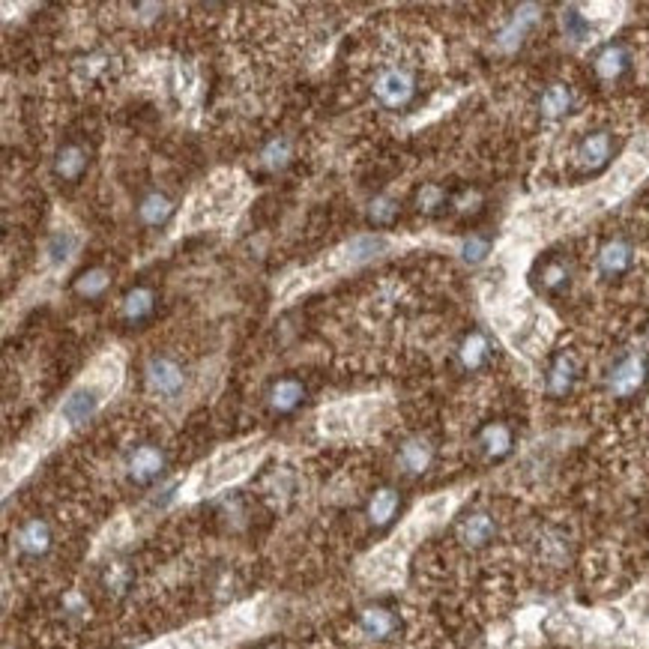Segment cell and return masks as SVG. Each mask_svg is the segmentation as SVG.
Wrapping results in <instances>:
<instances>
[{
  "label": "cell",
  "instance_id": "3957f363",
  "mask_svg": "<svg viewBox=\"0 0 649 649\" xmlns=\"http://www.w3.org/2000/svg\"><path fill=\"white\" fill-rule=\"evenodd\" d=\"M646 380V359L640 353H625L614 362L611 375H607V386L616 398H629L635 395Z\"/></svg>",
  "mask_w": 649,
  "mask_h": 649
},
{
  "label": "cell",
  "instance_id": "2e32d148",
  "mask_svg": "<svg viewBox=\"0 0 649 649\" xmlns=\"http://www.w3.org/2000/svg\"><path fill=\"white\" fill-rule=\"evenodd\" d=\"M434 464V446L425 437H410L398 449V467L407 476H422Z\"/></svg>",
  "mask_w": 649,
  "mask_h": 649
},
{
  "label": "cell",
  "instance_id": "44dd1931",
  "mask_svg": "<svg viewBox=\"0 0 649 649\" xmlns=\"http://www.w3.org/2000/svg\"><path fill=\"white\" fill-rule=\"evenodd\" d=\"M398 503H401V497H398V491H392V488H380L375 497H371V503H368V518H371V524L375 527H386L390 521L395 518V512H398Z\"/></svg>",
  "mask_w": 649,
  "mask_h": 649
},
{
  "label": "cell",
  "instance_id": "d6986e66",
  "mask_svg": "<svg viewBox=\"0 0 649 649\" xmlns=\"http://www.w3.org/2000/svg\"><path fill=\"white\" fill-rule=\"evenodd\" d=\"M572 105H575V93L568 84H551L539 99V108L548 120H560V117H566L568 111H572Z\"/></svg>",
  "mask_w": 649,
  "mask_h": 649
},
{
  "label": "cell",
  "instance_id": "603a6c76",
  "mask_svg": "<svg viewBox=\"0 0 649 649\" xmlns=\"http://www.w3.org/2000/svg\"><path fill=\"white\" fill-rule=\"evenodd\" d=\"M84 168H87V156L81 147L69 144L58 153V174L63 180H78L84 174Z\"/></svg>",
  "mask_w": 649,
  "mask_h": 649
},
{
  "label": "cell",
  "instance_id": "d4e9b609",
  "mask_svg": "<svg viewBox=\"0 0 649 649\" xmlns=\"http://www.w3.org/2000/svg\"><path fill=\"white\" fill-rule=\"evenodd\" d=\"M150 312H153V294H150L147 288L132 290V294L123 299V318L126 321H144Z\"/></svg>",
  "mask_w": 649,
  "mask_h": 649
},
{
  "label": "cell",
  "instance_id": "5b68a950",
  "mask_svg": "<svg viewBox=\"0 0 649 649\" xmlns=\"http://www.w3.org/2000/svg\"><path fill=\"white\" fill-rule=\"evenodd\" d=\"M258 458V449H243V452H231V455H221L219 461H212V467L204 473L201 488L197 491H216L228 482L240 479L245 470L251 467V461Z\"/></svg>",
  "mask_w": 649,
  "mask_h": 649
},
{
  "label": "cell",
  "instance_id": "7a4b0ae2",
  "mask_svg": "<svg viewBox=\"0 0 649 649\" xmlns=\"http://www.w3.org/2000/svg\"><path fill=\"white\" fill-rule=\"evenodd\" d=\"M375 97L386 108H405L416 97V75L407 66H386L375 78Z\"/></svg>",
  "mask_w": 649,
  "mask_h": 649
},
{
  "label": "cell",
  "instance_id": "52a82bcc",
  "mask_svg": "<svg viewBox=\"0 0 649 649\" xmlns=\"http://www.w3.org/2000/svg\"><path fill=\"white\" fill-rule=\"evenodd\" d=\"M147 383L162 398H174V395H180V390H183L186 377L180 362H174L171 356H153L147 362Z\"/></svg>",
  "mask_w": 649,
  "mask_h": 649
},
{
  "label": "cell",
  "instance_id": "484cf974",
  "mask_svg": "<svg viewBox=\"0 0 649 649\" xmlns=\"http://www.w3.org/2000/svg\"><path fill=\"white\" fill-rule=\"evenodd\" d=\"M539 282L548 294H560V290L568 284V267L563 264V260H548L539 273Z\"/></svg>",
  "mask_w": 649,
  "mask_h": 649
},
{
  "label": "cell",
  "instance_id": "7c38bea8",
  "mask_svg": "<svg viewBox=\"0 0 649 649\" xmlns=\"http://www.w3.org/2000/svg\"><path fill=\"white\" fill-rule=\"evenodd\" d=\"M129 476L135 485H150L153 479L162 476L165 470V452L159 446H153V443H144V446H138L135 452L129 455Z\"/></svg>",
  "mask_w": 649,
  "mask_h": 649
},
{
  "label": "cell",
  "instance_id": "9a60e30c",
  "mask_svg": "<svg viewBox=\"0 0 649 649\" xmlns=\"http://www.w3.org/2000/svg\"><path fill=\"white\" fill-rule=\"evenodd\" d=\"M575 380H577V359L575 353H557L551 359L548 377H545V390H548L551 398H566L568 392L575 390Z\"/></svg>",
  "mask_w": 649,
  "mask_h": 649
},
{
  "label": "cell",
  "instance_id": "e0dca14e",
  "mask_svg": "<svg viewBox=\"0 0 649 649\" xmlns=\"http://www.w3.org/2000/svg\"><path fill=\"white\" fill-rule=\"evenodd\" d=\"M458 359L467 371H482L491 362V342L485 332L473 329L470 336H464L461 347H458Z\"/></svg>",
  "mask_w": 649,
  "mask_h": 649
},
{
  "label": "cell",
  "instance_id": "ac0fdd59",
  "mask_svg": "<svg viewBox=\"0 0 649 649\" xmlns=\"http://www.w3.org/2000/svg\"><path fill=\"white\" fill-rule=\"evenodd\" d=\"M303 398H305V390H303V383L294 377L279 380V383L270 390V407L275 410V413H290V410H297L299 405H303Z\"/></svg>",
  "mask_w": 649,
  "mask_h": 649
},
{
  "label": "cell",
  "instance_id": "836d02e7",
  "mask_svg": "<svg viewBox=\"0 0 649 649\" xmlns=\"http://www.w3.org/2000/svg\"><path fill=\"white\" fill-rule=\"evenodd\" d=\"M419 204H422L425 210H434V207H440L443 204V192L437 186H429V189H422V192H419Z\"/></svg>",
  "mask_w": 649,
  "mask_h": 649
},
{
  "label": "cell",
  "instance_id": "9c48e42d",
  "mask_svg": "<svg viewBox=\"0 0 649 649\" xmlns=\"http://www.w3.org/2000/svg\"><path fill=\"white\" fill-rule=\"evenodd\" d=\"M356 625H359V635L371 640V644H386V640L398 635V614L392 607L375 605L359 614V622Z\"/></svg>",
  "mask_w": 649,
  "mask_h": 649
},
{
  "label": "cell",
  "instance_id": "30bf717a",
  "mask_svg": "<svg viewBox=\"0 0 649 649\" xmlns=\"http://www.w3.org/2000/svg\"><path fill=\"white\" fill-rule=\"evenodd\" d=\"M631 264H635V249H631L629 240L614 236V240H607L599 249L596 267H599L601 275H607V279H620V275H625L631 270Z\"/></svg>",
  "mask_w": 649,
  "mask_h": 649
},
{
  "label": "cell",
  "instance_id": "ffe728a7",
  "mask_svg": "<svg viewBox=\"0 0 649 649\" xmlns=\"http://www.w3.org/2000/svg\"><path fill=\"white\" fill-rule=\"evenodd\" d=\"M539 21V6H524V10H518V15L509 21V27L500 34V49H514V45H521V39L529 34V27Z\"/></svg>",
  "mask_w": 649,
  "mask_h": 649
},
{
  "label": "cell",
  "instance_id": "8fae6325",
  "mask_svg": "<svg viewBox=\"0 0 649 649\" xmlns=\"http://www.w3.org/2000/svg\"><path fill=\"white\" fill-rule=\"evenodd\" d=\"M629 69H631V54L620 42H607L605 49H599V54L592 58V73L607 84L625 78L629 75Z\"/></svg>",
  "mask_w": 649,
  "mask_h": 649
},
{
  "label": "cell",
  "instance_id": "cb8c5ba5",
  "mask_svg": "<svg viewBox=\"0 0 649 649\" xmlns=\"http://www.w3.org/2000/svg\"><path fill=\"white\" fill-rule=\"evenodd\" d=\"M138 212H141V219H144L147 225H162V221H168V216L174 212V204L165 195L153 192V195H147L144 201H141Z\"/></svg>",
  "mask_w": 649,
  "mask_h": 649
},
{
  "label": "cell",
  "instance_id": "8992f818",
  "mask_svg": "<svg viewBox=\"0 0 649 649\" xmlns=\"http://www.w3.org/2000/svg\"><path fill=\"white\" fill-rule=\"evenodd\" d=\"M455 533H458V542H461L464 548L479 551V548H485V545L494 542L497 518L488 509H473V512H467L461 521H458Z\"/></svg>",
  "mask_w": 649,
  "mask_h": 649
},
{
  "label": "cell",
  "instance_id": "277c9868",
  "mask_svg": "<svg viewBox=\"0 0 649 649\" xmlns=\"http://www.w3.org/2000/svg\"><path fill=\"white\" fill-rule=\"evenodd\" d=\"M390 249V243H386V236H356L347 245L336 251V255L329 258V270H347V267H362L368 264V260H375L377 255H383V251Z\"/></svg>",
  "mask_w": 649,
  "mask_h": 649
},
{
  "label": "cell",
  "instance_id": "7402d4cb",
  "mask_svg": "<svg viewBox=\"0 0 649 649\" xmlns=\"http://www.w3.org/2000/svg\"><path fill=\"white\" fill-rule=\"evenodd\" d=\"M49 260L54 267H66L69 260H73V255L78 251V234L75 231H69V228H60V231H54L51 234V240H49Z\"/></svg>",
  "mask_w": 649,
  "mask_h": 649
},
{
  "label": "cell",
  "instance_id": "4316f807",
  "mask_svg": "<svg viewBox=\"0 0 649 649\" xmlns=\"http://www.w3.org/2000/svg\"><path fill=\"white\" fill-rule=\"evenodd\" d=\"M539 553L545 560H551V563H563L566 560V553H568V548H566V539L560 533H545L542 536V542H539Z\"/></svg>",
  "mask_w": 649,
  "mask_h": 649
},
{
  "label": "cell",
  "instance_id": "ba28073f",
  "mask_svg": "<svg viewBox=\"0 0 649 649\" xmlns=\"http://www.w3.org/2000/svg\"><path fill=\"white\" fill-rule=\"evenodd\" d=\"M476 449H479V455L485 458V461H491V464H497V461H503V458H509L512 449H514V431H512V425L509 422H488V425H482V431H479V437H476Z\"/></svg>",
  "mask_w": 649,
  "mask_h": 649
},
{
  "label": "cell",
  "instance_id": "f546056e",
  "mask_svg": "<svg viewBox=\"0 0 649 649\" xmlns=\"http://www.w3.org/2000/svg\"><path fill=\"white\" fill-rule=\"evenodd\" d=\"M288 159H290V144L284 138H275V141H270V144L264 147V165L267 168H284V165H288Z\"/></svg>",
  "mask_w": 649,
  "mask_h": 649
},
{
  "label": "cell",
  "instance_id": "83f0119b",
  "mask_svg": "<svg viewBox=\"0 0 649 649\" xmlns=\"http://www.w3.org/2000/svg\"><path fill=\"white\" fill-rule=\"evenodd\" d=\"M129 583H132V572L126 563H114L105 572V590L114 592V596H123V592L129 590Z\"/></svg>",
  "mask_w": 649,
  "mask_h": 649
},
{
  "label": "cell",
  "instance_id": "6da1fadb",
  "mask_svg": "<svg viewBox=\"0 0 649 649\" xmlns=\"http://www.w3.org/2000/svg\"><path fill=\"white\" fill-rule=\"evenodd\" d=\"M120 375H123L120 356H102L97 366H93L90 377H87L84 383H78L75 390L69 392V398L63 401L60 422L69 425V429H75V425L87 422V419H90L102 407V401H105L108 395L117 390V383H120Z\"/></svg>",
  "mask_w": 649,
  "mask_h": 649
},
{
  "label": "cell",
  "instance_id": "4fadbf2b",
  "mask_svg": "<svg viewBox=\"0 0 649 649\" xmlns=\"http://www.w3.org/2000/svg\"><path fill=\"white\" fill-rule=\"evenodd\" d=\"M15 545H19V551L25 553V557H45L54 545V533H51L49 521H42V518L25 521V524L19 527V533H15Z\"/></svg>",
  "mask_w": 649,
  "mask_h": 649
},
{
  "label": "cell",
  "instance_id": "1f68e13d",
  "mask_svg": "<svg viewBox=\"0 0 649 649\" xmlns=\"http://www.w3.org/2000/svg\"><path fill=\"white\" fill-rule=\"evenodd\" d=\"M563 27L572 39H587V30H590V25L583 21V15H577L575 10H568L563 15Z\"/></svg>",
  "mask_w": 649,
  "mask_h": 649
},
{
  "label": "cell",
  "instance_id": "d6a6232c",
  "mask_svg": "<svg viewBox=\"0 0 649 649\" xmlns=\"http://www.w3.org/2000/svg\"><path fill=\"white\" fill-rule=\"evenodd\" d=\"M371 219L377 221V225H390L395 219V204L386 201V197H380V201L371 204Z\"/></svg>",
  "mask_w": 649,
  "mask_h": 649
},
{
  "label": "cell",
  "instance_id": "5bb4252c",
  "mask_svg": "<svg viewBox=\"0 0 649 649\" xmlns=\"http://www.w3.org/2000/svg\"><path fill=\"white\" fill-rule=\"evenodd\" d=\"M611 156H614V135L605 129L590 132V135L577 144V165H581L583 171L605 168V165L611 162Z\"/></svg>",
  "mask_w": 649,
  "mask_h": 649
},
{
  "label": "cell",
  "instance_id": "4dcf8cb0",
  "mask_svg": "<svg viewBox=\"0 0 649 649\" xmlns=\"http://www.w3.org/2000/svg\"><path fill=\"white\" fill-rule=\"evenodd\" d=\"M461 255L464 260H470V264H479V260L488 255V240H482V236H467L461 245Z\"/></svg>",
  "mask_w": 649,
  "mask_h": 649
},
{
  "label": "cell",
  "instance_id": "f1b7e54d",
  "mask_svg": "<svg viewBox=\"0 0 649 649\" xmlns=\"http://www.w3.org/2000/svg\"><path fill=\"white\" fill-rule=\"evenodd\" d=\"M78 294L81 297H99L102 290L108 288V273L105 270H90V273H84L81 279H78Z\"/></svg>",
  "mask_w": 649,
  "mask_h": 649
}]
</instances>
